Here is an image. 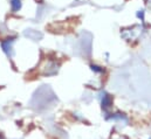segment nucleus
I'll use <instances>...</instances> for the list:
<instances>
[{"label":"nucleus","mask_w":151,"mask_h":139,"mask_svg":"<svg viewBox=\"0 0 151 139\" xmlns=\"http://www.w3.org/2000/svg\"><path fill=\"white\" fill-rule=\"evenodd\" d=\"M110 105H111V98H110V96H109V95L103 96V100H102V106H103L104 109H108V107H110Z\"/></svg>","instance_id":"1"},{"label":"nucleus","mask_w":151,"mask_h":139,"mask_svg":"<svg viewBox=\"0 0 151 139\" xmlns=\"http://www.w3.org/2000/svg\"><path fill=\"white\" fill-rule=\"evenodd\" d=\"M21 4H20V0H12V7L14 11H18L20 8Z\"/></svg>","instance_id":"2"}]
</instances>
